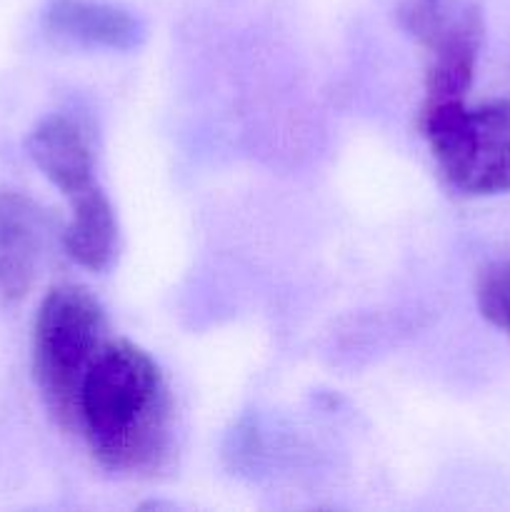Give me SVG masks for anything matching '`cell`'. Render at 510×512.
Returning <instances> with one entry per match:
<instances>
[{
    "label": "cell",
    "mask_w": 510,
    "mask_h": 512,
    "mask_svg": "<svg viewBox=\"0 0 510 512\" xmlns=\"http://www.w3.org/2000/svg\"><path fill=\"white\" fill-rule=\"evenodd\" d=\"M173 423L163 368L140 345L110 335L78 388L73 433L108 473L155 475L173 450Z\"/></svg>",
    "instance_id": "cell-1"
},
{
    "label": "cell",
    "mask_w": 510,
    "mask_h": 512,
    "mask_svg": "<svg viewBox=\"0 0 510 512\" xmlns=\"http://www.w3.org/2000/svg\"><path fill=\"white\" fill-rule=\"evenodd\" d=\"M110 325L100 300L83 285H58L40 303L33 325V378L45 408L73 430L75 398Z\"/></svg>",
    "instance_id": "cell-2"
},
{
    "label": "cell",
    "mask_w": 510,
    "mask_h": 512,
    "mask_svg": "<svg viewBox=\"0 0 510 512\" xmlns=\"http://www.w3.org/2000/svg\"><path fill=\"white\" fill-rule=\"evenodd\" d=\"M418 125L438 170L465 195L510 193V98L420 110Z\"/></svg>",
    "instance_id": "cell-3"
},
{
    "label": "cell",
    "mask_w": 510,
    "mask_h": 512,
    "mask_svg": "<svg viewBox=\"0 0 510 512\" xmlns=\"http://www.w3.org/2000/svg\"><path fill=\"white\" fill-rule=\"evenodd\" d=\"M398 18L428 53L420 110L465 103L485 38L483 3L480 0H403Z\"/></svg>",
    "instance_id": "cell-4"
},
{
    "label": "cell",
    "mask_w": 510,
    "mask_h": 512,
    "mask_svg": "<svg viewBox=\"0 0 510 512\" xmlns=\"http://www.w3.org/2000/svg\"><path fill=\"white\" fill-rule=\"evenodd\" d=\"M45 240V215L20 190L0 188V298L15 303L30 293Z\"/></svg>",
    "instance_id": "cell-5"
},
{
    "label": "cell",
    "mask_w": 510,
    "mask_h": 512,
    "mask_svg": "<svg viewBox=\"0 0 510 512\" xmlns=\"http://www.w3.org/2000/svg\"><path fill=\"white\" fill-rule=\"evenodd\" d=\"M25 148L35 168L63 193L68 203L100 188L95 180L93 150L75 120L65 115L43 118L28 135Z\"/></svg>",
    "instance_id": "cell-6"
},
{
    "label": "cell",
    "mask_w": 510,
    "mask_h": 512,
    "mask_svg": "<svg viewBox=\"0 0 510 512\" xmlns=\"http://www.w3.org/2000/svg\"><path fill=\"white\" fill-rule=\"evenodd\" d=\"M45 28L80 48L135 50L145 38L140 20L128 10L93 0H53L45 10Z\"/></svg>",
    "instance_id": "cell-7"
},
{
    "label": "cell",
    "mask_w": 510,
    "mask_h": 512,
    "mask_svg": "<svg viewBox=\"0 0 510 512\" xmlns=\"http://www.w3.org/2000/svg\"><path fill=\"white\" fill-rule=\"evenodd\" d=\"M63 245L70 258L85 270L103 273L113 265L118 255V218L103 188L70 203V223L63 233Z\"/></svg>",
    "instance_id": "cell-8"
},
{
    "label": "cell",
    "mask_w": 510,
    "mask_h": 512,
    "mask_svg": "<svg viewBox=\"0 0 510 512\" xmlns=\"http://www.w3.org/2000/svg\"><path fill=\"white\" fill-rule=\"evenodd\" d=\"M475 303L480 315L510 340V260H498L480 270Z\"/></svg>",
    "instance_id": "cell-9"
}]
</instances>
